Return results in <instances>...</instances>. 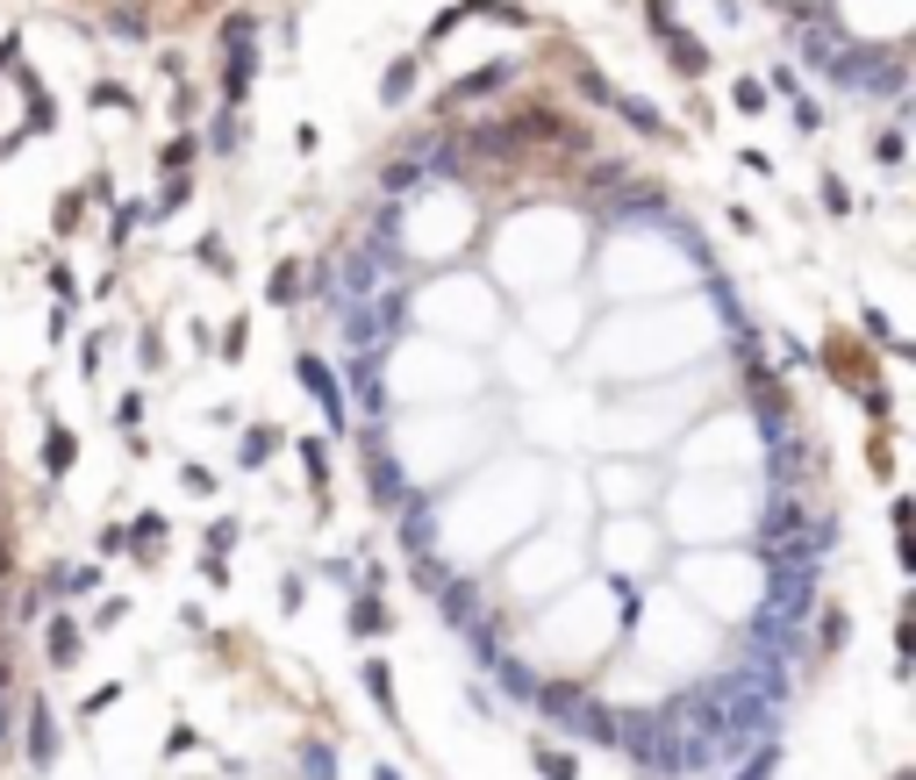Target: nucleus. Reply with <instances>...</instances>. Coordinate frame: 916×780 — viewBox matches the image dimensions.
I'll use <instances>...</instances> for the list:
<instances>
[{"label":"nucleus","instance_id":"1","mask_svg":"<svg viewBox=\"0 0 916 780\" xmlns=\"http://www.w3.org/2000/svg\"><path fill=\"white\" fill-rule=\"evenodd\" d=\"M72 466H80V430H72V423H51V430H43V472L65 480Z\"/></svg>","mask_w":916,"mask_h":780},{"label":"nucleus","instance_id":"2","mask_svg":"<svg viewBox=\"0 0 916 780\" xmlns=\"http://www.w3.org/2000/svg\"><path fill=\"white\" fill-rule=\"evenodd\" d=\"M266 301H272V309L301 301V266H294V258H280V266H272V280H266Z\"/></svg>","mask_w":916,"mask_h":780},{"label":"nucleus","instance_id":"3","mask_svg":"<svg viewBox=\"0 0 916 780\" xmlns=\"http://www.w3.org/2000/svg\"><path fill=\"white\" fill-rule=\"evenodd\" d=\"M216 351H222V358H243V351H251V323L237 315V323L222 330V344H216Z\"/></svg>","mask_w":916,"mask_h":780},{"label":"nucleus","instance_id":"4","mask_svg":"<svg viewBox=\"0 0 916 780\" xmlns=\"http://www.w3.org/2000/svg\"><path fill=\"white\" fill-rule=\"evenodd\" d=\"M301 466H309V480H330V451H323V437H309V445H301Z\"/></svg>","mask_w":916,"mask_h":780},{"label":"nucleus","instance_id":"5","mask_svg":"<svg viewBox=\"0 0 916 780\" xmlns=\"http://www.w3.org/2000/svg\"><path fill=\"white\" fill-rule=\"evenodd\" d=\"M72 652H80V637H72V623L58 616V631H51V659H72Z\"/></svg>","mask_w":916,"mask_h":780},{"label":"nucleus","instance_id":"6","mask_svg":"<svg viewBox=\"0 0 916 780\" xmlns=\"http://www.w3.org/2000/svg\"><path fill=\"white\" fill-rule=\"evenodd\" d=\"M229 544H237V523H222V516H216V523H208V552H216V559H222V552H229Z\"/></svg>","mask_w":916,"mask_h":780},{"label":"nucleus","instance_id":"7","mask_svg":"<svg viewBox=\"0 0 916 780\" xmlns=\"http://www.w3.org/2000/svg\"><path fill=\"white\" fill-rule=\"evenodd\" d=\"M266 458H272V437H266V430H258V437H251V445H243V466H266Z\"/></svg>","mask_w":916,"mask_h":780}]
</instances>
